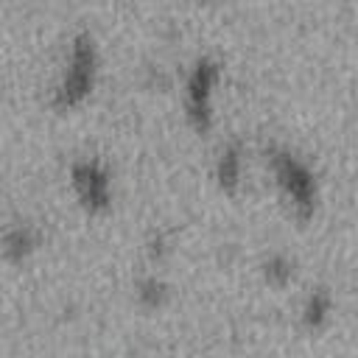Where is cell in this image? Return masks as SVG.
<instances>
[{
  "mask_svg": "<svg viewBox=\"0 0 358 358\" xmlns=\"http://www.w3.org/2000/svg\"><path fill=\"white\" fill-rule=\"evenodd\" d=\"M76 182H78V187H81L87 204H103V201H106L109 185H106V176H103L95 165L78 168V171H76Z\"/></svg>",
  "mask_w": 358,
  "mask_h": 358,
  "instance_id": "7a4b0ae2",
  "label": "cell"
},
{
  "mask_svg": "<svg viewBox=\"0 0 358 358\" xmlns=\"http://www.w3.org/2000/svg\"><path fill=\"white\" fill-rule=\"evenodd\" d=\"M90 84H92V45H90V39H78L73 48L67 78L62 84V101L64 103L78 101L90 90Z\"/></svg>",
  "mask_w": 358,
  "mask_h": 358,
  "instance_id": "6da1fadb",
  "label": "cell"
}]
</instances>
